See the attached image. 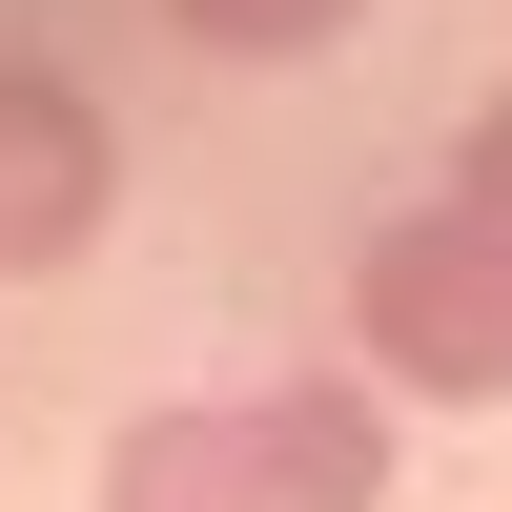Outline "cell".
Wrapping results in <instances>:
<instances>
[{"label": "cell", "mask_w": 512, "mask_h": 512, "mask_svg": "<svg viewBox=\"0 0 512 512\" xmlns=\"http://www.w3.org/2000/svg\"><path fill=\"white\" fill-rule=\"evenodd\" d=\"M349 369L431 410H512V103H472L451 164L349 246Z\"/></svg>", "instance_id": "cell-1"}, {"label": "cell", "mask_w": 512, "mask_h": 512, "mask_svg": "<svg viewBox=\"0 0 512 512\" xmlns=\"http://www.w3.org/2000/svg\"><path fill=\"white\" fill-rule=\"evenodd\" d=\"M103 512H390V390L369 369L164 390L103 431Z\"/></svg>", "instance_id": "cell-2"}, {"label": "cell", "mask_w": 512, "mask_h": 512, "mask_svg": "<svg viewBox=\"0 0 512 512\" xmlns=\"http://www.w3.org/2000/svg\"><path fill=\"white\" fill-rule=\"evenodd\" d=\"M103 205H123V123H103V82H82V62H0V287L82 267V246H103Z\"/></svg>", "instance_id": "cell-3"}, {"label": "cell", "mask_w": 512, "mask_h": 512, "mask_svg": "<svg viewBox=\"0 0 512 512\" xmlns=\"http://www.w3.org/2000/svg\"><path fill=\"white\" fill-rule=\"evenodd\" d=\"M164 21H185L205 62H328V41L369 21V0H164Z\"/></svg>", "instance_id": "cell-4"}]
</instances>
